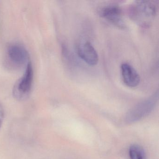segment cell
I'll return each mask as SVG.
<instances>
[{
	"mask_svg": "<svg viewBox=\"0 0 159 159\" xmlns=\"http://www.w3.org/2000/svg\"><path fill=\"white\" fill-rule=\"evenodd\" d=\"M157 11V5L151 1L136 2L131 7L133 20L142 26H148L152 22Z\"/></svg>",
	"mask_w": 159,
	"mask_h": 159,
	"instance_id": "6da1fadb",
	"label": "cell"
},
{
	"mask_svg": "<svg viewBox=\"0 0 159 159\" xmlns=\"http://www.w3.org/2000/svg\"><path fill=\"white\" fill-rule=\"evenodd\" d=\"M33 69L30 62L25 67L24 75L16 83L13 89V95L16 100L24 101L29 97L33 81Z\"/></svg>",
	"mask_w": 159,
	"mask_h": 159,
	"instance_id": "7a4b0ae2",
	"label": "cell"
},
{
	"mask_svg": "<svg viewBox=\"0 0 159 159\" xmlns=\"http://www.w3.org/2000/svg\"><path fill=\"white\" fill-rule=\"evenodd\" d=\"M158 94L140 102L130 110L125 117V122L133 124L147 117L152 112L158 100Z\"/></svg>",
	"mask_w": 159,
	"mask_h": 159,
	"instance_id": "3957f363",
	"label": "cell"
},
{
	"mask_svg": "<svg viewBox=\"0 0 159 159\" xmlns=\"http://www.w3.org/2000/svg\"><path fill=\"white\" fill-rule=\"evenodd\" d=\"M8 62L14 67H26L30 63V55L23 45L12 43L8 46L6 51Z\"/></svg>",
	"mask_w": 159,
	"mask_h": 159,
	"instance_id": "277c9868",
	"label": "cell"
},
{
	"mask_svg": "<svg viewBox=\"0 0 159 159\" xmlns=\"http://www.w3.org/2000/svg\"><path fill=\"white\" fill-rule=\"evenodd\" d=\"M77 49L79 56L88 65L95 66L98 63V54L91 43L82 42L78 45Z\"/></svg>",
	"mask_w": 159,
	"mask_h": 159,
	"instance_id": "5b68a950",
	"label": "cell"
},
{
	"mask_svg": "<svg viewBox=\"0 0 159 159\" xmlns=\"http://www.w3.org/2000/svg\"><path fill=\"white\" fill-rule=\"evenodd\" d=\"M101 15L104 18L114 25L121 29L125 27L122 11L119 6L117 5L106 6L102 9Z\"/></svg>",
	"mask_w": 159,
	"mask_h": 159,
	"instance_id": "8992f818",
	"label": "cell"
},
{
	"mask_svg": "<svg viewBox=\"0 0 159 159\" xmlns=\"http://www.w3.org/2000/svg\"><path fill=\"white\" fill-rule=\"evenodd\" d=\"M120 69L123 80L125 85L130 87H135L139 85L140 76L131 65L128 63H123Z\"/></svg>",
	"mask_w": 159,
	"mask_h": 159,
	"instance_id": "52a82bcc",
	"label": "cell"
},
{
	"mask_svg": "<svg viewBox=\"0 0 159 159\" xmlns=\"http://www.w3.org/2000/svg\"><path fill=\"white\" fill-rule=\"evenodd\" d=\"M129 155L130 159H147L144 149L136 144H134L130 147Z\"/></svg>",
	"mask_w": 159,
	"mask_h": 159,
	"instance_id": "ba28073f",
	"label": "cell"
},
{
	"mask_svg": "<svg viewBox=\"0 0 159 159\" xmlns=\"http://www.w3.org/2000/svg\"><path fill=\"white\" fill-rule=\"evenodd\" d=\"M4 118V111L2 104L0 103V128L2 125Z\"/></svg>",
	"mask_w": 159,
	"mask_h": 159,
	"instance_id": "9c48e42d",
	"label": "cell"
}]
</instances>
